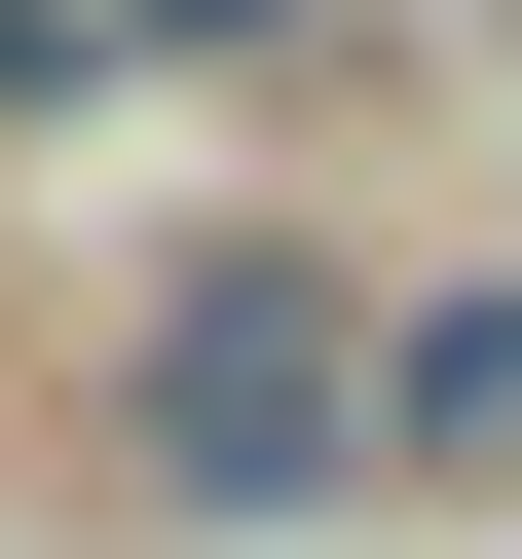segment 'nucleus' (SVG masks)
<instances>
[{
  "label": "nucleus",
  "instance_id": "f257e3e1",
  "mask_svg": "<svg viewBox=\"0 0 522 559\" xmlns=\"http://www.w3.org/2000/svg\"><path fill=\"white\" fill-rule=\"evenodd\" d=\"M373 373H411V261L187 224L150 299H112V373H75V485H112L150 559H299V522H373Z\"/></svg>",
  "mask_w": 522,
  "mask_h": 559
},
{
  "label": "nucleus",
  "instance_id": "f03ea898",
  "mask_svg": "<svg viewBox=\"0 0 522 559\" xmlns=\"http://www.w3.org/2000/svg\"><path fill=\"white\" fill-rule=\"evenodd\" d=\"M373 522H522V261H411V373H373Z\"/></svg>",
  "mask_w": 522,
  "mask_h": 559
},
{
  "label": "nucleus",
  "instance_id": "20e7f679",
  "mask_svg": "<svg viewBox=\"0 0 522 559\" xmlns=\"http://www.w3.org/2000/svg\"><path fill=\"white\" fill-rule=\"evenodd\" d=\"M75 112H150V75H112V0H0V150H75Z\"/></svg>",
  "mask_w": 522,
  "mask_h": 559
},
{
  "label": "nucleus",
  "instance_id": "7ed1b4c3",
  "mask_svg": "<svg viewBox=\"0 0 522 559\" xmlns=\"http://www.w3.org/2000/svg\"><path fill=\"white\" fill-rule=\"evenodd\" d=\"M112 75H150V112H336L373 0H112Z\"/></svg>",
  "mask_w": 522,
  "mask_h": 559
}]
</instances>
